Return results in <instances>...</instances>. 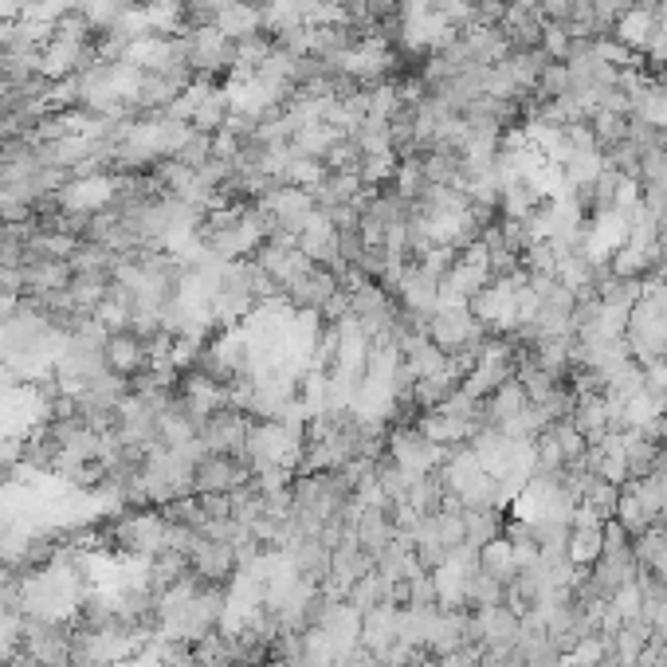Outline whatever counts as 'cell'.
Returning a JSON list of instances; mask_svg holds the SVG:
<instances>
[{
  "label": "cell",
  "instance_id": "3",
  "mask_svg": "<svg viewBox=\"0 0 667 667\" xmlns=\"http://www.w3.org/2000/svg\"><path fill=\"white\" fill-rule=\"evenodd\" d=\"M252 463L244 456H225V451H205L193 468V495H232L244 483H252Z\"/></svg>",
  "mask_w": 667,
  "mask_h": 667
},
{
  "label": "cell",
  "instance_id": "5",
  "mask_svg": "<svg viewBox=\"0 0 667 667\" xmlns=\"http://www.w3.org/2000/svg\"><path fill=\"white\" fill-rule=\"evenodd\" d=\"M103 366L111 369V373L134 381V377H141L153 366V349H150V342L141 338V334H134V330H126V326L111 330L103 342Z\"/></svg>",
  "mask_w": 667,
  "mask_h": 667
},
{
  "label": "cell",
  "instance_id": "6",
  "mask_svg": "<svg viewBox=\"0 0 667 667\" xmlns=\"http://www.w3.org/2000/svg\"><path fill=\"white\" fill-rule=\"evenodd\" d=\"M212 28H220L232 44H240V39L264 32V12L255 9V4H248V0H225L217 20H212Z\"/></svg>",
  "mask_w": 667,
  "mask_h": 667
},
{
  "label": "cell",
  "instance_id": "4",
  "mask_svg": "<svg viewBox=\"0 0 667 667\" xmlns=\"http://www.w3.org/2000/svg\"><path fill=\"white\" fill-rule=\"evenodd\" d=\"M248 428H252V416L240 409V404L225 401L217 413H208L205 424H200V444L205 451H225V456H244V440Z\"/></svg>",
  "mask_w": 667,
  "mask_h": 667
},
{
  "label": "cell",
  "instance_id": "2",
  "mask_svg": "<svg viewBox=\"0 0 667 667\" xmlns=\"http://www.w3.org/2000/svg\"><path fill=\"white\" fill-rule=\"evenodd\" d=\"M71 640H76V621L67 617H24V632H20V652L36 664L67 667L71 656Z\"/></svg>",
  "mask_w": 667,
  "mask_h": 667
},
{
  "label": "cell",
  "instance_id": "7",
  "mask_svg": "<svg viewBox=\"0 0 667 667\" xmlns=\"http://www.w3.org/2000/svg\"><path fill=\"white\" fill-rule=\"evenodd\" d=\"M181 16H185V28H197V24H212L225 0H177Z\"/></svg>",
  "mask_w": 667,
  "mask_h": 667
},
{
  "label": "cell",
  "instance_id": "1",
  "mask_svg": "<svg viewBox=\"0 0 667 667\" xmlns=\"http://www.w3.org/2000/svg\"><path fill=\"white\" fill-rule=\"evenodd\" d=\"M181 56H185L188 71L197 79L235 76V44L212 24H197V28L181 32Z\"/></svg>",
  "mask_w": 667,
  "mask_h": 667
}]
</instances>
